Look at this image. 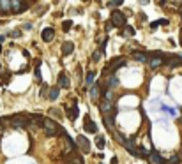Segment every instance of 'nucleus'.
Returning <instances> with one entry per match:
<instances>
[{
    "mask_svg": "<svg viewBox=\"0 0 182 164\" xmlns=\"http://www.w3.org/2000/svg\"><path fill=\"white\" fill-rule=\"evenodd\" d=\"M30 116H32V115L20 113V115H13L11 118H6V122H9L11 127H14V129H25V127H28V124H30Z\"/></svg>",
    "mask_w": 182,
    "mask_h": 164,
    "instance_id": "f257e3e1",
    "label": "nucleus"
},
{
    "mask_svg": "<svg viewBox=\"0 0 182 164\" xmlns=\"http://www.w3.org/2000/svg\"><path fill=\"white\" fill-rule=\"evenodd\" d=\"M42 129H44V132H46V136H58V134H62L65 136L67 132L64 131L57 122L53 120H49V118H44V124H42Z\"/></svg>",
    "mask_w": 182,
    "mask_h": 164,
    "instance_id": "f03ea898",
    "label": "nucleus"
},
{
    "mask_svg": "<svg viewBox=\"0 0 182 164\" xmlns=\"http://www.w3.org/2000/svg\"><path fill=\"white\" fill-rule=\"evenodd\" d=\"M112 25L113 27H124L126 25V16L122 14V11H113L112 13Z\"/></svg>",
    "mask_w": 182,
    "mask_h": 164,
    "instance_id": "7ed1b4c3",
    "label": "nucleus"
},
{
    "mask_svg": "<svg viewBox=\"0 0 182 164\" xmlns=\"http://www.w3.org/2000/svg\"><path fill=\"white\" fill-rule=\"evenodd\" d=\"M83 127L87 132H90V134H96L97 132V125H96V122L90 118V115H85V118H83Z\"/></svg>",
    "mask_w": 182,
    "mask_h": 164,
    "instance_id": "20e7f679",
    "label": "nucleus"
},
{
    "mask_svg": "<svg viewBox=\"0 0 182 164\" xmlns=\"http://www.w3.org/2000/svg\"><path fill=\"white\" fill-rule=\"evenodd\" d=\"M27 7H28V4L20 2V0H13V2H11V13H13V14H20V13H23Z\"/></svg>",
    "mask_w": 182,
    "mask_h": 164,
    "instance_id": "39448f33",
    "label": "nucleus"
},
{
    "mask_svg": "<svg viewBox=\"0 0 182 164\" xmlns=\"http://www.w3.org/2000/svg\"><path fill=\"white\" fill-rule=\"evenodd\" d=\"M124 65H126V60H124V58H113L112 62L108 64V67H106V69H108V72H112V74H113L117 69L124 67Z\"/></svg>",
    "mask_w": 182,
    "mask_h": 164,
    "instance_id": "423d86ee",
    "label": "nucleus"
},
{
    "mask_svg": "<svg viewBox=\"0 0 182 164\" xmlns=\"http://www.w3.org/2000/svg\"><path fill=\"white\" fill-rule=\"evenodd\" d=\"M76 145L80 147V150H81L83 154H89V152H90V143H89V139H87L85 136H78Z\"/></svg>",
    "mask_w": 182,
    "mask_h": 164,
    "instance_id": "0eeeda50",
    "label": "nucleus"
},
{
    "mask_svg": "<svg viewBox=\"0 0 182 164\" xmlns=\"http://www.w3.org/2000/svg\"><path fill=\"white\" fill-rule=\"evenodd\" d=\"M71 86V79L65 72H60L58 74V88H69Z\"/></svg>",
    "mask_w": 182,
    "mask_h": 164,
    "instance_id": "6e6552de",
    "label": "nucleus"
},
{
    "mask_svg": "<svg viewBox=\"0 0 182 164\" xmlns=\"http://www.w3.org/2000/svg\"><path fill=\"white\" fill-rule=\"evenodd\" d=\"M64 148H65V154H73L74 152V143L69 138V134L64 136Z\"/></svg>",
    "mask_w": 182,
    "mask_h": 164,
    "instance_id": "1a4fd4ad",
    "label": "nucleus"
},
{
    "mask_svg": "<svg viewBox=\"0 0 182 164\" xmlns=\"http://www.w3.org/2000/svg\"><path fill=\"white\" fill-rule=\"evenodd\" d=\"M53 36H55V32H53V29H44L42 30V34H41V37H42V41H46V43H49L51 39H53Z\"/></svg>",
    "mask_w": 182,
    "mask_h": 164,
    "instance_id": "9d476101",
    "label": "nucleus"
},
{
    "mask_svg": "<svg viewBox=\"0 0 182 164\" xmlns=\"http://www.w3.org/2000/svg\"><path fill=\"white\" fill-rule=\"evenodd\" d=\"M0 13L2 14H9L11 13V2L9 0H2L0 2Z\"/></svg>",
    "mask_w": 182,
    "mask_h": 164,
    "instance_id": "9b49d317",
    "label": "nucleus"
},
{
    "mask_svg": "<svg viewBox=\"0 0 182 164\" xmlns=\"http://www.w3.org/2000/svg\"><path fill=\"white\" fill-rule=\"evenodd\" d=\"M73 50H74V44L71 43V41H65V43L62 44V53L64 55H71Z\"/></svg>",
    "mask_w": 182,
    "mask_h": 164,
    "instance_id": "f8f14e48",
    "label": "nucleus"
},
{
    "mask_svg": "<svg viewBox=\"0 0 182 164\" xmlns=\"http://www.w3.org/2000/svg\"><path fill=\"white\" fill-rule=\"evenodd\" d=\"M150 161H152L154 164H166V161H164L157 152H152V154H150Z\"/></svg>",
    "mask_w": 182,
    "mask_h": 164,
    "instance_id": "ddd939ff",
    "label": "nucleus"
},
{
    "mask_svg": "<svg viewBox=\"0 0 182 164\" xmlns=\"http://www.w3.org/2000/svg\"><path fill=\"white\" fill-rule=\"evenodd\" d=\"M148 62H150V67H152V69H156V67H159V65H163V64H164V58L152 57V58H148Z\"/></svg>",
    "mask_w": 182,
    "mask_h": 164,
    "instance_id": "4468645a",
    "label": "nucleus"
},
{
    "mask_svg": "<svg viewBox=\"0 0 182 164\" xmlns=\"http://www.w3.org/2000/svg\"><path fill=\"white\" fill-rule=\"evenodd\" d=\"M58 92H60V88H58V86H51V88H49V92H48V99H51V101L58 99Z\"/></svg>",
    "mask_w": 182,
    "mask_h": 164,
    "instance_id": "2eb2a0df",
    "label": "nucleus"
},
{
    "mask_svg": "<svg viewBox=\"0 0 182 164\" xmlns=\"http://www.w3.org/2000/svg\"><path fill=\"white\" fill-rule=\"evenodd\" d=\"M67 116H69L71 120H76V116H78V106H76V102H73L71 109L67 111Z\"/></svg>",
    "mask_w": 182,
    "mask_h": 164,
    "instance_id": "dca6fc26",
    "label": "nucleus"
},
{
    "mask_svg": "<svg viewBox=\"0 0 182 164\" xmlns=\"http://www.w3.org/2000/svg\"><path fill=\"white\" fill-rule=\"evenodd\" d=\"M94 78H96V72H89V74H87V78H85V86H87V88H90V86L94 85Z\"/></svg>",
    "mask_w": 182,
    "mask_h": 164,
    "instance_id": "f3484780",
    "label": "nucleus"
},
{
    "mask_svg": "<svg viewBox=\"0 0 182 164\" xmlns=\"http://www.w3.org/2000/svg\"><path fill=\"white\" fill-rule=\"evenodd\" d=\"M90 97L92 99H97L99 97V83H94L90 86Z\"/></svg>",
    "mask_w": 182,
    "mask_h": 164,
    "instance_id": "a211bd4d",
    "label": "nucleus"
},
{
    "mask_svg": "<svg viewBox=\"0 0 182 164\" xmlns=\"http://www.w3.org/2000/svg\"><path fill=\"white\" fill-rule=\"evenodd\" d=\"M133 58L134 60H138V62H147L145 53H141V51H133Z\"/></svg>",
    "mask_w": 182,
    "mask_h": 164,
    "instance_id": "6ab92c4d",
    "label": "nucleus"
},
{
    "mask_svg": "<svg viewBox=\"0 0 182 164\" xmlns=\"http://www.w3.org/2000/svg\"><path fill=\"white\" fill-rule=\"evenodd\" d=\"M67 164H85V162H83V157H80V155H71L69 161H67Z\"/></svg>",
    "mask_w": 182,
    "mask_h": 164,
    "instance_id": "aec40b11",
    "label": "nucleus"
},
{
    "mask_svg": "<svg viewBox=\"0 0 182 164\" xmlns=\"http://www.w3.org/2000/svg\"><path fill=\"white\" fill-rule=\"evenodd\" d=\"M159 25H168V20H166V18H161V20H157V21H152L150 23V29L156 30Z\"/></svg>",
    "mask_w": 182,
    "mask_h": 164,
    "instance_id": "412c9836",
    "label": "nucleus"
},
{
    "mask_svg": "<svg viewBox=\"0 0 182 164\" xmlns=\"http://www.w3.org/2000/svg\"><path fill=\"white\" fill-rule=\"evenodd\" d=\"M39 65H41V60H37L35 62V69H34V74H35V78H37V81L41 83L42 78H41V71H39Z\"/></svg>",
    "mask_w": 182,
    "mask_h": 164,
    "instance_id": "4be33fe9",
    "label": "nucleus"
},
{
    "mask_svg": "<svg viewBox=\"0 0 182 164\" xmlns=\"http://www.w3.org/2000/svg\"><path fill=\"white\" fill-rule=\"evenodd\" d=\"M122 30H124V36H127V37L134 36V29H133V27H129V25H124Z\"/></svg>",
    "mask_w": 182,
    "mask_h": 164,
    "instance_id": "5701e85b",
    "label": "nucleus"
},
{
    "mask_svg": "<svg viewBox=\"0 0 182 164\" xmlns=\"http://www.w3.org/2000/svg\"><path fill=\"white\" fill-rule=\"evenodd\" d=\"M108 83H110V88H115V86L119 85V79H117V76H115V74H112V78H110V81H108Z\"/></svg>",
    "mask_w": 182,
    "mask_h": 164,
    "instance_id": "b1692460",
    "label": "nucleus"
},
{
    "mask_svg": "<svg viewBox=\"0 0 182 164\" xmlns=\"http://www.w3.org/2000/svg\"><path fill=\"white\" fill-rule=\"evenodd\" d=\"M96 145H97V148H99V150H103V148H105V145H106L105 138H103V136H99L97 141H96Z\"/></svg>",
    "mask_w": 182,
    "mask_h": 164,
    "instance_id": "393cba45",
    "label": "nucleus"
},
{
    "mask_svg": "<svg viewBox=\"0 0 182 164\" xmlns=\"http://www.w3.org/2000/svg\"><path fill=\"white\" fill-rule=\"evenodd\" d=\"M166 164H180V159H179V155H172L170 161H166Z\"/></svg>",
    "mask_w": 182,
    "mask_h": 164,
    "instance_id": "a878e982",
    "label": "nucleus"
},
{
    "mask_svg": "<svg viewBox=\"0 0 182 164\" xmlns=\"http://www.w3.org/2000/svg\"><path fill=\"white\" fill-rule=\"evenodd\" d=\"M71 27H73V21H69V20L62 23V30H64V32H67V30H69Z\"/></svg>",
    "mask_w": 182,
    "mask_h": 164,
    "instance_id": "bb28decb",
    "label": "nucleus"
},
{
    "mask_svg": "<svg viewBox=\"0 0 182 164\" xmlns=\"http://www.w3.org/2000/svg\"><path fill=\"white\" fill-rule=\"evenodd\" d=\"M49 111H51V115H53V116H57V118H60V116H62V113H60V109H57V108H51Z\"/></svg>",
    "mask_w": 182,
    "mask_h": 164,
    "instance_id": "cd10ccee",
    "label": "nucleus"
},
{
    "mask_svg": "<svg viewBox=\"0 0 182 164\" xmlns=\"http://www.w3.org/2000/svg\"><path fill=\"white\" fill-rule=\"evenodd\" d=\"M108 6H110V7H119V6H122V0H117V2H108Z\"/></svg>",
    "mask_w": 182,
    "mask_h": 164,
    "instance_id": "c85d7f7f",
    "label": "nucleus"
},
{
    "mask_svg": "<svg viewBox=\"0 0 182 164\" xmlns=\"http://www.w3.org/2000/svg\"><path fill=\"white\" fill-rule=\"evenodd\" d=\"M164 111H168L170 115H177V111L175 109H172V108H164Z\"/></svg>",
    "mask_w": 182,
    "mask_h": 164,
    "instance_id": "c756f323",
    "label": "nucleus"
},
{
    "mask_svg": "<svg viewBox=\"0 0 182 164\" xmlns=\"http://www.w3.org/2000/svg\"><path fill=\"white\" fill-rule=\"evenodd\" d=\"M9 78H11V72H4V81H7Z\"/></svg>",
    "mask_w": 182,
    "mask_h": 164,
    "instance_id": "7c9ffc66",
    "label": "nucleus"
},
{
    "mask_svg": "<svg viewBox=\"0 0 182 164\" xmlns=\"http://www.w3.org/2000/svg\"><path fill=\"white\" fill-rule=\"evenodd\" d=\"M2 124H4V120H0V132L4 131V125H2Z\"/></svg>",
    "mask_w": 182,
    "mask_h": 164,
    "instance_id": "2f4dec72",
    "label": "nucleus"
},
{
    "mask_svg": "<svg viewBox=\"0 0 182 164\" xmlns=\"http://www.w3.org/2000/svg\"><path fill=\"white\" fill-rule=\"evenodd\" d=\"M117 162H119V161H117V157H113V159H112V164H117Z\"/></svg>",
    "mask_w": 182,
    "mask_h": 164,
    "instance_id": "473e14b6",
    "label": "nucleus"
},
{
    "mask_svg": "<svg viewBox=\"0 0 182 164\" xmlns=\"http://www.w3.org/2000/svg\"><path fill=\"white\" fill-rule=\"evenodd\" d=\"M180 46H182V30H180Z\"/></svg>",
    "mask_w": 182,
    "mask_h": 164,
    "instance_id": "72a5a7b5",
    "label": "nucleus"
},
{
    "mask_svg": "<svg viewBox=\"0 0 182 164\" xmlns=\"http://www.w3.org/2000/svg\"><path fill=\"white\" fill-rule=\"evenodd\" d=\"M0 53H2V44H0Z\"/></svg>",
    "mask_w": 182,
    "mask_h": 164,
    "instance_id": "f704fd0d",
    "label": "nucleus"
},
{
    "mask_svg": "<svg viewBox=\"0 0 182 164\" xmlns=\"http://www.w3.org/2000/svg\"><path fill=\"white\" fill-rule=\"evenodd\" d=\"M180 18H182V14H180Z\"/></svg>",
    "mask_w": 182,
    "mask_h": 164,
    "instance_id": "c9c22d12",
    "label": "nucleus"
}]
</instances>
